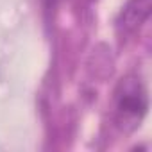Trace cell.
<instances>
[{"mask_svg":"<svg viewBox=\"0 0 152 152\" xmlns=\"http://www.w3.org/2000/svg\"><path fill=\"white\" fill-rule=\"evenodd\" d=\"M148 109V95L143 83L129 75L122 79L115 93V113L116 122L124 131H134L143 122Z\"/></svg>","mask_w":152,"mask_h":152,"instance_id":"6da1fadb","label":"cell"},{"mask_svg":"<svg viewBox=\"0 0 152 152\" xmlns=\"http://www.w3.org/2000/svg\"><path fill=\"white\" fill-rule=\"evenodd\" d=\"M150 6V0H129L116 20L118 32L122 36H129L140 31V27L148 20Z\"/></svg>","mask_w":152,"mask_h":152,"instance_id":"7a4b0ae2","label":"cell"}]
</instances>
